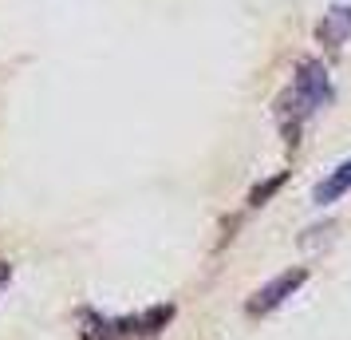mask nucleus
I'll use <instances>...</instances> for the list:
<instances>
[{
  "instance_id": "obj_1",
  "label": "nucleus",
  "mask_w": 351,
  "mask_h": 340,
  "mask_svg": "<svg viewBox=\"0 0 351 340\" xmlns=\"http://www.w3.org/2000/svg\"><path fill=\"white\" fill-rule=\"evenodd\" d=\"M288 103H292V123H285V135H288V143H296V131H300L304 119L332 103V80H328V67L319 64V60H304L296 67Z\"/></svg>"
},
{
  "instance_id": "obj_2",
  "label": "nucleus",
  "mask_w": 351,
  "mask_h": 340,
  "mask_svg": "<svg viewBox=\"0 0 351 340\" xmlns=\"http://www.w3.org/2000/svg\"><path fill=\"white\" fill-rule=\"evenodd\" d=\"M304 281H308V269H288V273L272 277L269 285H261V289L249 297V305H245V308H249L253 317H261V313H272L276 305H285V301H288L296 289H300Z\"/></svg>"
},
{
  "instance_id": "obj_3",
  "label": "nucleus",
  "mask_w": 351,
  "mask_h": 340,
  "mask_svg": "<svg viewBox=\"0 0 351 340\" xmlns=\"http://www.w3.org/2000/svg\"><path fill=\"white\" fill-rule=\"evenodd\" d=\"M351 190V159L348 162H339V166H335L332 174H328V179L324 182H316V190H312V202H316V206H332L335 198H343Z\"/></svg>"
},
{
  "instance_id": "obj_4",
  "label": "nucleus",
  "mask_w": 351,
  "mask_h": 340,
  "mask_svg": "<svg viewBox=\"0 0 351 340\" xmlns=\"http://www.w3.org/2000/svg\"><path fill=\"white\" fill-rule=\"evenodd\" d=\"M316 36H319V44L339 48L351 36V8H332V12H324V20L316 24Z\"/></svg>"
},
{
  "instance_id": "obj_5",
  "label": "nucleus",
  "mask_w": 351,
  "mask_h": 340,
  "mask_svg": "<svg viewBox=\"0 0 351 340\" xmlns=\"http://www.w3.org/2000/svg\"><path fill=\"white\" fill-rule=\"evenodd\" d=\"M170 317H174V308H170V305H158V308H150L146 317H138L134 324H138V332H158V328L170 321Z\"/></svg>"
},
{
  "instance_id": "obj_6",
  "label": "nucleus",
  "mask_w": 351,
  "mask_h": 340,
  "mask_svg": "<svg viewBox=\"0 0 351 340\" xmlns=\"http://www.w3.org/2000/svg\"><path fill=\"white\" fill-rule=\"evenodd\" d=\"M280 182H285V174H276L272 182H265V186H256L253 194H249V202H253V206H261V202H269V198L276 194V190H280Z\"/></svg>"
},
{
  "instance_id": "obj_7",
  "label": "nucleus",
  "mask_w": 351,
  "mask_h": 340,
  "mask_svg": "<svg viewBox=\"0 0 351 340\" xmlns=\"http://www.w3.org/2000/svg\"><path fill=\"white\" fill-rule=\"evenodd\" d=\"M8 281H12V265H8V261H0V289H4Z\"/></svg>"
}]
</instances>
